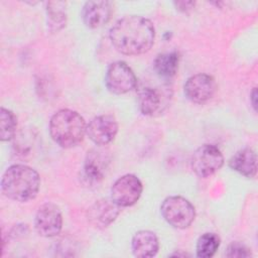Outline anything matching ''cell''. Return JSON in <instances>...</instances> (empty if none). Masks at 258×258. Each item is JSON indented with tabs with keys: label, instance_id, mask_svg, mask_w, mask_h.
Segmentation results:
<instances>
[{
	"label": "cell",
	"instance_id": "obj_7",
	"mask_svg": "<svg viewBox=\"0 0 258 258\" xmlns=\"http://www.w3.org/2000/svg\"><path fill=\"white\" fill-rule=\"evenodd\" d=\"M105 85L112 94L122 95L136 88L137 79L132 69L125 61L118 60L108 67Z\"/></svg>",
	"mask_w": 258,
	"mask_h": 258
},
{
	"label": "cell",
	"instance_id": "obj_13",
	"mask_svg": "<svg viewBox=\"0 0 258 258\" xmlns=\"http://www.w3.org/2000/svg\"><path fill=\"white\" fill-rule=\"evenodd\" d=\"M108 163V158L104 152L97 150L88 152L83 168L84 182L90 186L99 184L105 176Z\"/></svg>",
	"mask_w": 258,
	"mask_h": 258
},
{
	"label": "cell",
	"instance_id": "obj_1",
	"mask_svg": "<svg viewBox=\"0 0 258 258\" xmlns=\"http://www.w3.org/2000/svg\"><path fill=\"white\" fill-rule=\"evenodd\" d=\"M109 37L121 53L138 55L150 50L154 43L155 29L152 22L142 16H125L111 27Z\"/></svg>",
	"mask_w": 258,
	"mask_h": 258
},
{
	"label": "cell",
	"instance_id": "obj_2",
	"mask_svg": "<svg viewBox=\"0 0 258 258\" xmlns=\"http://www.w3.org/2000/svg\"><path fill=\"white\" fill-rule=\"evenodd\" d=\"M40 177L32 167L24 164L9 166L1 179V190L8 199L25 203L33 200L39 190Z\"/></svg>",
	"mask_w": 258,
	"mask_h": 258
},
{
	"label": "cell",
	"instance_id": "obj_17",
	"mask_svg": "<svg viewBox=\"0 0 258 258\" xmlns=\"http://www.w3.org/2000/svg\"><path fill=\"white\" fill-rule=\"evenodd\" d=\"M179 54L176 51L158 54L153 61V71L156 76L163 80H170L177 72Z\"/></svg>",
	"mask_w": 258,
	"mask_h": 258
},
{
	"label": "cell",
	"instance_id": "obj_14",
	"mask_svg": "<svg viewBox=\"0 0 258 258\" xmlns=\"http://www.w3.org/2000/svg\"><path fill=\"white\" fill-rule=\"evenodd\" d=\"M112 14V4L109 1H88L82 9V18L89 28H99L106 24Z\"/></svg>",
	"mask_w": 258,
	"mask_h": 258
},
{
	"label": "cell",
	"instance_id": "obj_19",
	"mask_svg": "<svg viewBox=\"0 0 258 258\" xmlns=\"http://www.w3.org/2000/svg\"><path fill=\"white\" fill-rule=\"evenodd\" d=\"M220 237L215 233L203 234L197 242V256L200 258L212 257L220 247Z\"/></svg>",
	"mask_w": 258,
	"mask_h": 258
},
{
	"label": "cell",
	"instance_id": "obj_22",
	"mask_svg": "<svg viewBox=\"0 0 258 258\" xmlns=\"http://www.w3.org/2000/svg\"><path fill=\"white\" fill-rule=\"evenodd\" d=\"M173 4L177 10L181 12H187L195 7L196 3L194 1H175Z\"/></svg>",
	"mask_w": 258,
	"mask_h": 258
},
{
	"label": "cell",
	"instance_id": "obj_12",
	"mask_svg": "<svg viewBox=\"0 0 258 258\" xmlns=\"http://www.w3.org/2000/svg\"><path fill=\"white\" fill-rule=\"evenodd\" d=\"M120 208L112 199L98 200L88 209V221L97 229H105L117 219L120 214Z\"/></svg>",
	"mask_w": 258,
	"mask_h": 258
},
{
	"label": "cell",
	"instance_id": "obj_8",
	"mask_svg": "<svg viewBox=\"0 0 258 258\" xmlns=\"http://www.w3.org/2000/svg\"><path fill=\"white\" fill-rule=\"evenodd\" d=\"M142 189V182L136 175L125 174L113 183L111 199L119 207H131L141 197Z\"/></svg>",
	"mask_w": 258,
	"mask_h": 258
},
{
	"label": "cell",
	"instance_id": "obj_21",
	"mask_svg": "<svg viewBox=\"0 0 258 258\" xmlns=\"http://www.w3.org/2000/svg\"><path fill=\"white\" fill-rule=\"evenodd\" d=\"M226 256L231 258H240V257H249L251 256L250 249L247 248L244 244L240 242L231 243L226 251Z\"/></svg>",
	"mask_w": 258,
	"mask_h": 258
},
{
	"label": "cell",
	"instance_id": "obj_11",
	"mask_svg": "<svg viewBox=\"0 0 258 258\" xmlns=\"http://www.w3.org/2000/svg\"><path fill=\"white\" fill-rule=\"evenodd\" d=\"M118 133V123L112 115H100L93 118L87 125L86 134L97 145L111 143Z\"/></svg>",
	"mask_w": 258,
	"mask_h": 258
},
{
	"label": "cell",
	"instance_id": "obj_3",
	"mask_svg": "<svg viewBox=\"0 0 258 258\" xmlns=\"http://www.w3.org/2000/svg\"><path fill=\"white\" fill-rule=\"evenodd\" d=\"M86 131L85 119L78 112L70 109L55 112L49 121L50 137L62 148H72L80 144Z\"/></svg>",
	"mask_w": 258,
	"mask_h": 258
},
{
	"label": "cell",
	"instance_id": "obj_6",
	"mask_svg": "<svg viewBox=\"0 0 258 258\" xmlns=\"http://www.w3.org/2000/svg\"><path fill=\"white\" fill-rule=\"evenodd\" d=\"M224 164L221 150L212 144L200 146L191 155V170L200 177H209L216 173Z\"/></svg>",
	"mask_w": 258,
	"mask_h": 258
},
{
	"label": "cell",
	"instance_id": "obj_20",
	"mask_svg": "<svg viewBox=\"0 0 258 258\" xmlns=\"http://www.w3.org/2000/svg\"><path fill=\"white\" fill-rule=\"evenodd\" d=\"M17 120L14 113L4 107L0 111V139L1 141L11 140L16 132Z\"/></svg>",
	"mask_w": 258,
	"mask_h": 258
},
{
	"label": "cell",
	"instance_id": "obj_15",
	"mask_svg": "<svg viewBox=\"0 0 258 258\" xmlns=\"http://www.w3.org/2000/svg\"><path fill=\"white\" fill-rule=\"evenodd\" d=\"M132 252L140 258H150L157 254L159 249L158 238L152 231H138L132 238Z\"/></svg>",
	"mask_w": 258,
	"mask_h": 258
},
{
	"label": "cell",
	"instance_id": "obj_23",
	"mask_svg": "<svg viewBox=\"0 0 258 258\" xmlns=\"http://www.w3.org/2000/svg\"><path fill=\"white\" fill-rule=\"evenodd\" d=\"M256 97H257V90L256 88L253 89L251 95H250V99H251V104H252V107L254 108V110L256 111L257 110V102H256Z\"/></svg>",
	"mask_w": 258,
	"mask_h": 258
},
{
	"label": "cell",
	"instance_id": "obj_4",
	"mask_svg": "<svg viewBox=\"0 0 258 258\" xmlns=\"http://www.w3.org/2000/svg\"><path fill=\"white\" fill-rule=\"evenodd\" d=\"M136 88L139 109L143 115L158 116L169 106L172 89L166 80L158 77V81H141Z\"/></svg>",
	"mask_w": 258,
	"mask_h": 258
},
{
	"label": "cell",
	"instance_id": "obj_9",
	"mask_svg": "<svg viewBox=\"0 0 258 258\" xmlns=\"http://www.w3.org/2000/svg\"><path fill=\"white\" fill-rule=\"evenodd\" d=\"M34 228L40 236L45 238L58 235L62 228V216L59 208L52 203L40 206L34 218Z\"/></svg>",
	"mask_w": 258,
	"mask_h": 258
},
{
	"label": "cell",
	"instance_id": "obj_5",
	"mask_svg": "<svg viewBox=\"0 0 258 258\" xmlns=\"http://www.w3.org/2000/svg\"><path fill=\"white\" fill-rule=\"evenodd\" d=\"M164 220L173 228L185 229L196 218V210L189 201L179 196L167 197L160 206Z\"/></svg>",
	"mask_w": 258,
	"mask_h": 258
},
{
	"label": "cell",
	"instance_id": "obj_16",
	"mask_svg": "<svg viewBox=\"0 0 258 258\" xmlns=\"http://www.w3.org/2000/svg\"><path fill=\"white\" fill-rule=\"evenodd\" d=\"M229 166L246 177H254L257 172L256 153L251 148H243L230 158Z\"/></svg>",
	"mask_w": 258,
	"mask_h": 258
},
{
	"label": "cell",
	"instance_id": "obj_10",
	"mask_svg": "<svg viewBox=\"0 0 258 258\" xmlns=\"http://www.w3.org/2000/svg\"><path fill=\"white\" fill-rule=\"evenodd\" d=\"M183 90L185 97L189 101L196 104H204L215 95L217 84L212 76L197 74L186 80Z\"/></svg>",
	"mask_w": 258,
	"mask_h": 258
},
{
	"label": "cell",
	"instance_id": "obj_18",
	"mask_svg": "<svg viewBox=\"0 0 258 258\" xmlns=\"http://www.w3.org/2000/svg\"><path fill=\"white\" fill-rule=\"evenodd\" d=\"M47 27L55 32L62 29L67 23V8L63 1H49L46 3Z\"/></svg>",
	"mask_w": 258,
	"mask_h": 258
}]
</instances>
